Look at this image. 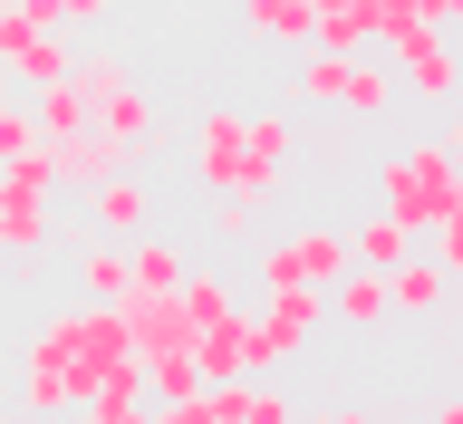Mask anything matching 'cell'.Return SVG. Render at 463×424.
I'll use <instances>...</instances> for the list:
<instances>
[{
  "mask_svg": "<svg viewBox=\"0 0 463 424\" xmlns=\"http://www.w3.org/2000/svg\"><path fill=\"white\" fill-rule=\"evenodd\" d=\"M126 357H136V347H126L116 309H97V299L39 318L29 347H20V415H68V405H87V386L107 367H126Z\"/></svg>",
  "mask_w": 463,
  "mask_h": 424,
  "instance_id": "1",
  "label": "cell"
},
{
  "mask_svg": "<svg viewBox=\"0 0 463 424\" xmlns=\"http://www.w3.org/2000/svg\"><path fill=\"white\" fill-rule=\"evenodd\" d=\"M454 203H463V165H454V136H415V145H396V155L376 165V212H386V222L425 231V222H444Z\"/></svg>",
  "mask_w": 463,
  "mask_h": 424,
  "instance_id": "2",
  "label": "cell"
},
{
  "mask_svg": "<svg viewBox=\"0 0 463 424\" xmlns=\"http://www.w3.org/2000/svg\"><path fill=\"white\" fill-rule=\"evenodd\" d=\"M68 87H78L87 126H107L126 155H145V145L165 136V107H155V97L136 87V68H126L116 49H87V39H78V58H68Z\"/></svg>",
  "mask_w": 463,
  "mask_h": 424,
  "instance_id": "3",
  "label": "cell"
},
{
  "mask_svg": "<svg viewBox=\"0 0 463 424\" xmlns=\"http://www.w3.org/2000/svg\"><path fill=\"white\" fill-rule=\"evenodd\" d=\"M299 107L386 116V107H396V68H386V58H367V49H347V58H328V49H299Z\"/></svg>",
  "mask_w": 463,
  "mask_h": 424,
  "instance_id": "4",
  "label": "cell"
},
{
  "mask_svg": "<svg viewBox=\"0 0 463 424\" xmlns=\"http://www.w3.org/2000/svg\"><path fill=\"white\" fill-rule=\"evenodd\" d=\"M49 203H58V184H49V165H39V145L0 165V251L10 260L49 251Z\"/></svg>",
  "mask_w": 463,
  "mask_h": 424,
  "instance_id": "5",
  "label": "cell"
},
{
  "mask_svg": "<svg viewBox=\"0 0 463 424\" xmlns=\"http://www.w3.org/2000/svg\"><path fill=\"white\" fill-rule=\"evenodd\" d=\"M338 270H347V231L338 222H299V231H280V241L251 260L260 289H328Z\"/></svg>",
  "mask_w": 463,
  "mask_h": 424,
  "instance_id": "6",
  "label": "cell"
},
{
  "mask_svg": "<svg viewBox=\"0 0 463 424\" xmlns=\"http://www.w3.org/2000/svg\"><path fill=\"white\" fill-rule=\"evenodd\" d=\"M68 58H78V29H20V20H0V87H49L68 78Z\"/></svg>",
  "mask_w": 463,
  "mask_h": 424,
  "instance_id": "7",
  "label": "cell"
},
{
  "mask_svg": "<svg viewBox=\"0 0 463 424\" xmlns=\"http://www.w3.org/2000/svg\"><path fill=\"white\" fill-rule=\"evenodd\" d=\"M39 165H49V184H58V193H87L97 174L136 165V155H126L107 126H68V136H39Z\"/></svg>",
  "mask_w": 463,
  "mask_h": 424,
  "instance_id": "8",
  "label": "cell"
},
{
  "mask_svg": "<svg viewBox=\"0 0 463 424\" xmlns=\"http://www.w3.org/2000/svg\"><path fill=\"white\" fill-rule=\"evenodd\" d=\"M289 145H299V126H289V116H251V126H241V165H232V193H260V203H280Z\"/></svg>",
  "mask_w": 463,
  "mask_h": 424,
  "instance_id": "9",
  "label": "cell"
},
{
  "mask_svg": "<svg viewBox=\"0 0 463 424\" xmlns=\"http://www.w3.org/2000/svg\"><path fill=\"white\" fill-rule=\"evenodd\" d=\"M78 203H87V222L107 231V241H136V231L155 222V184H145V174H126V165H116V174H97Z\"/></svg>",
  "mask_w": 463,
  "mask_h": 424,
  "instance_id": "10",
  "label": "cell"
},
{
  "mask_svg": "<svg viewBox=\"0 0 463 424\" xmlns=\"http://www.w3.org/2000/svg\"><path fill=\"white\" fill-rule=\"evenodd\" d=\"M376 280H386V309H405V318H425V309H444V299H454V270H444V260H415V241H405Z\"/></svg>",
  "mask_w": 463,
  "mask_h": 424,
  "instance_id": "11",
  "label": "cell"
},
{
  "mask_svg": "<svg viewBox=\"0 0 463 424\" xmlns=\"http://www.w3.org/2000/svg\"><path fill=\"white\" fill-rule=\"evenodd\" d=\"M184 270H194V241H174V231H155V222L126 241V289H165V299H174Z\"/></svg>",
  "mask_w": 463,
  "mask_h": 424,
  "instance_id": "12",
  "label": "cell"
},
{
  "mask_svg": "<svg viewBox=\"0 0 463 424\" xmlns=\"http://www.w3.org/2000/svg\"><path fill=\"white\" fill-rule=\"evenodd\" d=\"M396 68V87H415L425 107H454V29H434V39H415L405 58H386Z\"/></svg>",
  "mask_w": 463,
  "mask_h": 424,
  "instance_id": "13",
  "label": "cell"
},
{
  "mask_svg": "<svg viewBox=\"0 0 463 424\" xmlns=\"http://www.w3.org/2000/svg\"><path fill=\"white\" fill-rule=\"evenodd\" d=\"M260 328H270V338L299 357V347L328 328V289H260Z\"/></svg>",
  "mask_w": 463,
  "mask_h": 424,
  "instance_id": "14",
  "label": "cell"
},
{
  "mask_svg": "<svg viewBox=\"0 0 463 424\" xmlns=\"http://www.w3.org/2000/svg\"><path fill=\"white\" fill-rule=\"evenodd\" d=\"M241 126H251V116H232V107H213V116H203V136H194V184H203V193H232Z\"/></svg>",
  "mask_w": 463,
  "mask_h": 424,
  "instance_id": "15",
  "label": "cell"
},
{
  "mask_svg": "<svg viewBox=\"0 0 463 424\" xmlns=\"http://www.w3.org/2000/svg\"><path fill=\"white\" fill-rule=\"evenodd\" d=\"M68 270H78V299H97V309L126 299V241H107V231H87L78 251H68Z\"/></svg>",
  "mask_w": 463,
  "mask_h": 424,
  "instance_id": "16",
  "label": "cell"
},
{
  "mask_svg": "<svg viewBox=\"0 0 463 424\" xmlns=\"http://www.w3.org/2000/svg\"><path fill=\"white\" fill-rule=\"evenodd\" d=\"M328 318H338V328H376V318H396V309H386V280L347 260L338 280H328Z\"/></svg>",
  "mask_w": 463,
  "mask_h": 424,
  "instance_id": "17",
  "label": "cell"
},
{
  "mask_svg": "<svg viewBox=\"0 0 463 424\" xmlns=\"http://www.w3.org/2000/svg\"><path fill=\"white\" fill-rule=\"evenodd\" d=\"M309 49H328V58L367 49V0H309Z\"/></svg>",
  "mask_w": 463,
  "mask_h": 424,
  "instance_id": "18",
  "label": "cell"
},
{
  "mask_svg": "<svg viewBox=\"0 0 463 424\" xmlns=\"http://www.w3.org/2000/svg\"><path fill=\"white\" fill-rule=\"evenodd\" d=\"M174 309H184V328H213V318H232L241 299H232V280H222V270H203V260H194V270L174 280Z\"/></svg>",
  "mask_w": 463,
  "mask_h": 424,
  "instance_id": "19",
  "label": "cell"
},
{
  "mask_svg": "<svg viewBox=\"0 0 463 424\" xmlns=\"http://www.w3.org/2000/svg\"><path fill=\"white\" fill-rule=\"evenodd\" d=\"M415 39H434V20L415 10V0H367V49H386V58H405Z\"/></svg>",
  "mask_w": 463,
  "mask_h": 424,
  "instance_id": "20",
  "label": "cell"
},
{
  "mask_svg": "<svg viewBox=\"0 0 463 424\" xmlns=\"http://www.w3.org/2000/svg\"><path fill=\"white\" fill-rule=\"evenodd\" d=\"M241 20L260 39H280V49H309V0H241Z\"/></svg>",
  "mask_w": 463,
  "mask_h": 424,
  "instance_id": "21",
  "label": "cell"
},
{
  "mask_svg": "<svg viewBox=\"0 0 463 424\" xmlns=\"http://www.w3.org/2000/svg\"><path fill=\"white\" fill-rule=\"evenodd\" d=\"M405 241H415V231H405V222H386V212H376V222H357V231H347V260H357V270H386V260H396Z\"/></svg>",
  "mask_w": 463,
  "mask_h": 424,
  "instance_id": "22",
  "label": "cell"
},
{
  "mask_svg": "<svg viewBox=\"0 0 463 424\" xmlns=\"http://www.w3.org/2000/svg\"><path fill=\"white\" fill-rule=\"evenodd\" d=\"M270 212L260 193H213V241H251V222Z\"/></svg>",
  "mask_w": 463,
  "mask_h": 424,
  "instance_id": "23",
  "label": "cell"
},
{
  "mask_svg": "<svg viewBox=\"0 0 463 424\" xmlns=\"http://www.w3.org/2000/svg\"><path fill=\"white\" fill-rule=\"evenodd\" d=\"M29 145H39V126H29V97H20V87H0V165H10V155H29Z\"/></svg>",
  "mask_w": 463,
  "mask_h": 424,
  "instance_id": "24",
  "label": "cell"
},
{
  "mask_svg": "<svg viewBox=\"0 0 463 424\" xmlns=\"http://www.w3.org/2000/svg\"><path fill=\"white\" fill-rule=\"evenodd\" d=\"M145 424H222V405H213V386H194V396H165V405H145Z\"/></svg>",
  "mask_w": 463,
  "mask_h": 424,
  "instance_id": "25",
  "label": "cell"
},
{
  "mask_svg": "<svg viewBox=\"0 0 463 424\" xmlns=\"http://www.w3.org/2000/svg\"><path fill=\"white\" fill-rule=\"evenodd\" d=\"M87 424H145V396H97V405H78Z\"/></svg>",
  "mask_w": 463,
  "mask_h": 424,
  "instance_id": "26",
  "label": "cell"
},
{
  "mask_svg": "<svg viewBox=\"0 0 463 424\" xmlns=\"http://www.w3.org/2000/svg\"><path fill=\"white\" fill-rule=\"evenodd\" d=\"M10 20L20 29H58V0H10Z\"/></svg>",
  "mask_w": 463,
  "mask_h": 424,
  "instance_id": "27",
  "label": "cell"
},
{
  "mask_svg": "<svg viewBox=\"0 0 463 424\" xmlns=\"http://www.w3.org/2000/svg\"><path fill=\"white\" fill-rule=\"evenodd\" d=\"M289 424H376L367 405H318V415H289Z\"/></svg>",
  "mask_w": 463,
  "mask_h": 424,
  "instance_id": "28",
  "label": "cell"
},
{
  "mask_svg": "<svg viewBox=\"0 0 463 424\" xmlns=\"http://www.w3.org/2000/svg\"><path fill=\"white\" fill-rule=\"evenodd\" d=\"M87 20H107V0H58V29H87Z\"/></svg>",
  "mask_w": 463,
  "mask_h": 424,
  "instance_id": "29",
  "label": "cell"
},
{
  "mask_svg": "<svg viewBox=\"0 0 463 424\" xmlns=\"http://www.w3.org/2000/svg\"><path fill=\"white\" fill-rule=\"evenodd\" d=\"M415 10H425L434 29H454V20H463V0H415Z\"/></svg>",
  "mask_w": 463,
  "mask_h": 424,
  "instance_id": "30",
  "label": "cell"
},
{
  "mask_svg": "<svg viewBox=\"0 0 463 424\" xmlns=\"http://www.w3.org/2000/svg\"><path fill=\"white\" fill-rule=\"evenodd\" d=\"M425 424H463V405H454V396H444V405H434V415H425Z\"/></svg>",
  "mask_w": 463,
  "mask_h": 424,
  "instance_id": "31",
  "label": "cell"
}]
</instances>
